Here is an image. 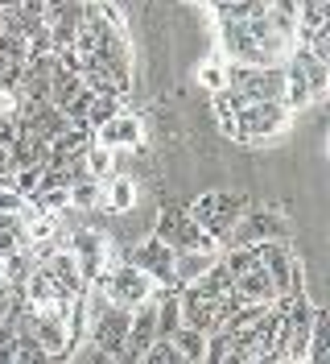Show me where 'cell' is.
<instances>
[{
	"label": "cell",
	"mask_w": 330,
	"mask_h": 364,
	"mask_svg": "<svg viewBox=\"0 0 330 364\" xmlns=\"http://www.w3.org/2000/svg\"><path fill=\"white\" fill-rule=\"evenodd\" d=\"M91 282L108 294L111 306H124V311H132L136 302H145V298L157 290L153 277H149L145 269H136L132 261H120V265H111V269H99Z\"/></svg>",
	"instance_id": "obj_1"
},
{
	"label": "cell",
	"mask_w": 330,
	"mask_h": 364,
	"mask_svg": "<svg viewBox=\"0 0 330 364\" xmlns=\"http://www.w3.org/2000/svg\"><path fill=\"white\" fill-rule=\"evenodd\" d=\"M256 249H260V265L268 269L277 294H297V290H306V265H302L297 252L289 249V240H256Z\"/></svg>",
	"instance_id": "obj_2"
},
{
	"label": "cell",
	"mask_w": 330,
	"mask_h": 364,
	"mask_svg": "<svg viewBox=\"0 0 330 364\" xmlns=\"http://www.w3.org/2000/svg\"><path fill=\"white\" fill-rule=\"evenodd\" d=\"M128 318H132V311L108 302L104 311H95V315L87 318V336H83V343L95 348L99 360H116L120 348H124V336H128Z\"/></svg>",
	"instance_id": "obj_3"
},
{
	"label": "cell",
	"mask_w": 330,
	"mask_h": 364,
	"mask_svg": "<svg viewBox=\"0 0 330 364\" xmlns=\"http://www.w3.org/2000/svg\"><path fill=\"white\" fill-rule=\"evenodd\" d=\"M236 124H240V145H260L268 136H277L289 124V112L281 100H248L240 112H236Z\"/></svg>",
	"instance_id": "obj_4"
},
{
	"label": "cell",
	"mask_w": 330,
	"mask_h": 364,
	"mask_svg": "<svg viewBox=\"0 0 330 364\" xmlns=\"http://www.w3.org/2000/svg\"><path fill=\"white\" fill-rule=\"evenodd\" d=\"M153 236L165 240L174 252H182V249H219V240L207 236V232L186 215V207H161V211H157V224H153Z\"/></svg>",
	"instance_id": "obj_5"
},
{
	"label": "cell",
	"mask_w": 330,
	"mask_h": 364,
	"mask_svg": "<svg viewBox=\"0 0 330 364\" xmlns=\"http://www.w3.org/2000/svg\"><path fill=\"white\" fill-rule=\"evenodd\" d=\"M66 249L75 252V265H79V277L91 282L99 269H108V257H111V236L99 232V228H75L66 236Z\"/></svg>",
	"instance_id": "obj_6"
},
{
	"label": "cell",
	"mask_w": 330,
	"mask_h": 364,
	"mask_svg": "<svg viewBox=\"0 0 330 364\" xmlns=\"http://www.w3.org/2000/svg\"><path fill=\"white\" fill-rule=\"evenodd\" d=\"M124 261H132L136 269H145L157 286H161V290H182V286L174 282V249H170L165 240L145 236L141 245H132V252L124 257Z\"/></svg>",
	"instance_id": "obj_7"
},
{
	"label": "cell",
	"mask_w": 330,
	"mask_h": 364,
	"mask_svg": "<svg viewBox=\"0 0 330 364\" xmlns=\"http://www.w3.org/2000/svg\"><path fill=\"white\" fill-rule=\"evenodd\" d=\"M91 136L99 141V145H108V149H136V145H145V120L128 108H120L116 116H108L104 124H95Z\"/></svg>",
	"instance_id": "obj_8"
},
{
	"label": "cell",
	"mask_w": 330,
	"mask_h": 364,
	"mask_svg": "<svg viewBox=\"0 0 330 364\" xmlns=\"http://www.w3.org/2000/svg\"><path fill=\"white\" fill-rule=\"evenodd\" d=\"M289 63L302 70V79L309 83V91H314V104H322V100H326V91H330V63H326V58H318L306 42H293V46H289Z\"/></svg>",
	"instance_id": "obj_9"
},
{
	"label": "cell",
	"mask_w": 330,
	"mask_h": 364,
	"mask_svg": "<svg viewBox=\"0 0 330 364\" xmlns=\"http://www.w3.org/2000/svg\"><path fill=\"white\" fill-rule=\"evenodd\" d=\"M231 290H236L240 302H273L277 298V286H273V277H268L264 265H252L240 277H231Z\"/></svg>",
	"instance_id": "obj_10"
},
{
	"label": "cell",
	"mask_w": 330,
	"mask_h": 364,
	"mask_svg": "<svg viewBox=\"0 0 330 364\" xmlns=\"http://www.w3.org/2000/svg\"><path fill=\"white\" fill-rule=\"evenodd\" d=\"M215 261H219V249H182V252H174V282L177 286H190V282H198Z\"/></svg>",
	"instance_id": "obj_11"
},
{
	"label": "cell",
	"mask_w": 330,
	"mask_h": 364,
	"mask_svg": "<svg viewBox=\"0 0 330 364\" xmlns=\"http://www.w3.org/2000/svg\"><path fill=\"white\" fill-rule=\"evenodd\" d=\"M132 203H136V178L132 174H108L104 178V211L108 215H124V211H132Z\"/></svg>",
	"instance_id": "obj_12"
},
{
	"label": "cell",
	"mask_w": 330,
	"mask_h": 364,
	"mask_svg": "<svg viewBox=\"0 0 330 364\" xmlns=\"http://www.w3.org/2000/svg\"><path fill=\"white\" fill-rule=\"evenodd\" d=\"M330 356V311L314 302L309 315V343H306V364H326Z\"/></svg>",
	"instance_id": "obj_13"
},
{
	"label": "cell",
	"mask_w": 330,
	"mask_h": 364,
	"mask_svg": "<svg viewBox=\"0 0 330 364\" xmlns=\"http://www.w3.org/2000/svg\"><path fill=\"white\" fill-rule=\"evenodd\" d=\"M281 104H285V112H306V108H314V91H309V83L302 79V70L293 67L285 58V91H281Z\"/></svg>",
	"instance_id": "obj_14"
},
{
	"label": "cell",
	"mask_w": 330,
	"mask_h": 364,
	"mask_svg": "<svg viewBox=\"0 0 330 364\" xmlns=\"http://www.w3.org/2000/svg\"><path fill=\"white\" fill-rule=\"evenodd\" d=\"M66 199H70V211H95L104 203V182L83 174V178H75L66 186Z\"/></svg>",
	"instance_id": "obj_15"
},
{
	"label": "cell",
	"mask_w": 330,
	"mask_h": 364,
	"mask_svg": "<svg viewBox=\"0 0 330 364\" xmlns=\"http://www.w3.org/2000/svg\"><path fill=\"white\" fill-rule=\"evenodd\" d=\"M33 265H38V261H33L29 245H25V249H13V252L0 257V277H4L9 286H25V277L33 273Z\"/></svg>",
	"instance_id": "obj_16"
},
{
	"label": "cell",
	"mask_w": 330,
	"mask_h": 364,
	"mask_svg": "<svg viewBox=\"0 0 330 364\" xmlns=\"http://www.w3.org/2000/svg\"><path fill=\"white\" fill-rule=\"evenodd\" d=\"M83 166H87L91 178H108V174H116V149H108V145H99L95 136L87 141V149H83Z\"/></svg>",
	"instance_id": "obj_17"
},
{
	"label": "cell",
	"mask_w": 330,
	"mask_h": 364,
	"mask_svg": "<svg viewBox=\"0 0 330 364\" xmlns=\"http://www.w3.org/2000/svg\"><path fill=\"white\" fill-rule=\"evenodd\" d=\"M170 340H174L182 364H194V360H202V356H207V331H198V327H177Z\"/></svg>",
	"instance_id": "obj_18"
},
{
	"label": "cell",
	"mask_w": 330,
	"mask_h": 364,
	"mask_svg": "<svg viewBox=\"0 0 330 364\" xmlns=\"http://www.w3.org/2000/svg\"><path fill=\"white\" fill-rule=\"evenodd\" d=\"M79 91H83V79H79L75 70H54V75H50V104H54V108H66Z\"/></svg>",
	"instance_id": "obj_19"
},
{
	"label": "cell",
	"mask_w": 330,
	"mask_h": 364,
	"mask_svg": "<svg viewBox=\"0 0 330 364\" xmlns=\"http://www.w3.org/2000/svg\"><path fill=\"white\" fill-rule=\"evenodd\" d=\"M194 79H198V87H202V91H223V87H227V75H223V54H211L207 63H198Z\"/></svg>",
	"instance_id": "obj_20"
},
{
	"label": "cell",
	"mask_w": 330,
	"mask_h": 364,
	"mask_svg": "<svg viewBox=\"0 0 330 364\" xmlns=\"http://www.w3.org/2000/svg\"><path fill=\"white\" fill-rule=\"evenodd\" d=\"M124 108V95H95L91 91V104H87V124L95 129V124H104L108 116H116Z\"/></svg>",
	"instance_id": "obj_21"
},
{
	"label": "cell",
	"mask_w": 330,
	"mask_h": 364,
	"mask_svg": "<svg viewBox=\"0 0 330 364\" xmlns=\"http://www.w3.org/2000/svg\"><path fill=\"white\" fill-rule=\"evenodd\" d=\"M141 360H145V364H182V356H177V348H174V340H170V336H157Z\"/></svg>",
	"instance_id": "obj_22"
},
{
	"label": "cell",
	"mask_w": 330,
	"mask_h": 364,
	"mask_svg": "<svg viewBox=\"0 0 330 364\" xmlns=\"http://www.w3.org/2000/svg\"><path fill=\"white\" fill-rule=\"evenodd\" d=\"M211 104H215V116H236L248 104V95L236 87H223V91H211Z\"/></svg>",
	"instance_id": "obj_23"
},
{
	"label": "cell",
	"mask_w": 330,
	"mask_h": 364,
	"mask_svg": "<svg viewBox=\"0 0 330 364\" xmlns=\"http://www.w3.org/2000/svg\"><path fill=\"white\" fill-rule=\"evenodd\" d=\"M38 182H42V166H21V170L13 174V186L21 191L25 199H33V195H38Z\"/></svg>",
	"instance_id": "obj_24"
},
{
	"label": "cell",
	"mask_w": 330,
	"mask_h": 364,
	"mask_svg": "<svg viewBox=\"0 0 330 364\" xmlns=\"http://www.w3.org/2000/svg\"><path fill=\"white\" fill-rule=\"evenodd\" d=\"M25 207V195L17 186H9V182H0V215H17Z\"/></svg>",
	"instance_id": "obj_25"
},
{
	"label": "cell",
	"mask_w": 330,
	"mask_h": 364,
	"mask_svg": "<svg viewBox=\"0 0 330 364\" xmlns=\"http://www.w3.org/2000/svg\"><path fill=\"white\" fill-rule=\"evenodd\" d=\"M17 136H21V124H17V116H13V112H0V149H9Z\"/></svg>",
	"instance_id": "obj_26"
},
{
	"label": "cell",
	"mask_w": 330,
	"mask_h": 364,
	"mask_svg": "<svg viewBox=\"0 0 330 364\" xmlns=\"http://www.w3.org/2000/svg\"><path fill=\"white\" fill-rule=\"evenodd\" d=\"M13 174H17V161H13L9 149H0V182H9V186H13Z\"/></svg>",
	"instance_id": "obj_27"
}]
</instances>
